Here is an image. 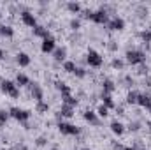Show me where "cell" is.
<instances>
[{
    "instance_id": "17",
    "label": "cell",
    "mask_w": 151,
    "mask_h": 150,
    "mask_svg": "<svg viewBox=\"0 0 151 150\" xmlns=\"http://www.w3.org/2000/svg\"><path fill=\"white\" fill-rule=\"evenodd\" d=\"M114 90H116V83H114L111 78H106L102 81V94H111L113 95Z\"/></svg>"
},
{
    "instance_id": "12",
    "label": "cell",
    "mask_w": 151,
    "mask_h": 150,
    "mask_svg": "<svg viewBox=\"0 0 151 150\" xmlns=\"http://www.w3.org/2000/svg\"><path fill=\"white\" fill-rule=\"evenodd\" d=\"M53 58L56 64H63L67 60V48L65 46H60V48H55L53 51Z\"/></svg>"
},
{
    "instance_id": "9",
    "label": "cell",
    "mask_w": 151,
    "mask_h": 150,
    "mask_svg": "<svg viewBox=\"0 0 151 150\" xmlns=\"http://www.w3.org/2000/svg\"><path fill=\"white\" fill-rule=\"evenodd\" d=\"M109 20H111V16H109L106 11H102V9L93 11V16H91V21H93V23H97V25H107Z\"/></svg>"
},
{
    "instance_id": "15",
    "label": "cell",
    "mask_w": 151,
    "mask_h": 150,
    "mask_svg": "<svg viewBox=\"0 0 151 150\" xmlns=\"http://www.w3.org/2000/svg\"><path fill=\"white\" fill-rule=\"evenodd\" d=\"M30 62H32V58H30V55H28V53L19 51V53L16 55V64H18L19 67H28V66H30Z\"/></svg>"
},
{
    "instance_id": "38",
    "label": "cell",
    "mask_w": 151,
    "mask_h": 150,
    "mask_svg": "<svg viewBox=\"0 0 151 150\" xmlns=\"http://www.w3.org/2000/svg\"><path fill=\"white\" fill-rule=\"evenodd\" d=\"M7 150H30L25 143H16V145H12L11 149H7Z\"/></svg>"
},
{
    "instance_id": "6",
    "label": "cell",
    "mask_w": 151,
    "mask_h": 150,
    "mask_svg": "<svg viewBox=\"0 0 151 150\" xmlns=\"http://www.w3.org/2000/svg\"><path fill=\"white\" fill-rule=\"evenodd\" d=\"M28 90H30V97L39 103V101H42L44 99V90H42V87L39 85L37 81H30L28 83Z\"/></svg>"
},
{
    "instance_id": "16",
    "label": "cell",
    "mask_w": 151,
    "mask_h": 150,
    "mask_svg": "<svg viewBox=\"0 0 151 150\" xmlns=\"http://www.w3.org/2000/svg\"><path fill=\"white\" fill-rule=\"evenodd\" d=\"M32 32H34V36L35 37H40L42 41L47 37H51V34H49V28L47 27H44V25H37L35 28H32Z\"/></svg>"
},
{
    "instance_id": "35",
    "label": "cell",
    "mask_w": 151,
    "mask_h": 150,
    "mask_svg": "<svg viewBox=\"0 0 151 150\" xmlns=\"http://www.w3.org/2000/svg\"><path fill=\"white\" fill-rule=\"evenodd\" d=\"M47 145V138L46 136H37L35 138V147H46Z\"/></svg>"
},
{
    "instance_id": "50",
    "label": "cell",
    "mask_w": 151,
    "mask_h": 150,
    "mask_svg": "<svg viewBox=\"0 0 151 150\" xmlns=\"http://www.w3.org/2000/svg\"><path fill=\"white\" fill-rule=\"evenodd\" d=\"M150 115H151V110H150Z\"/></svg>"
},
{
    "instance_id": "46",
    "label": "cell",
    "mask_w": 151,
    "mask_h": 150,
    "mask_svg": "<svg viewBox=\"0 0 151 150\" xmlns=\"http://www.w3.org/2000/svg\"><path fill=\"white\" fill-rule=\"evenodd\" d=\"M2 16H4V12H2V11H0V18H2Z\"/></svg>"
},
{
    "instance_id": "29",
    "label": "cell",
    "mask_w": 151,
    "mask_h": 150,
    "mask_svg": "<svg viewBox=\"0 0 151 150\" xmlns=\"http://www.w3.org/2000/svg\"><path fill=\"white\" fill-rule=\"evenodd\" d=\"M35 111L40 113V115H46L49 111V104L44 103V101H39V103H35Z\"/></svg>"
},
{
    "instance_id": "7",
    "label": "cell",
    "mask_w": 151,
    "mask_h": 150,
    "mask_svg": "<svg viewBox=\"0 0 151 150\" xmlns=\"http://www.w3.org/2000/svg\"><path fill=\"white\" fill-rule=\"evenodd\" d=\"M107 30H113V32H121L125 30V20L119 18V16H113L109 21H107Z\"/></svg>"
},
{
    "instance_id": "8",
    "label": "cell",
    "mask_w": 151,
    "mask_h": 150,
    "mask_svg": "<svg viewBox=\"0 0 151 150\" xmlns=\"http://www.w3.org/2000/svg\"><path fill=\"white\" fill-rule=\"evenodd\" d=\"M19 16H21V21H23L27 27H30V28H35V27H37V18H35V14H34L30 9H28V11H21Z\"/></svg>"
},
{
    "instance_id": "31",
    "label": "cell",
    "mask_w": 151,
    "mask_h": 150,
    "mask_svg": "<svg viewBox=\"0 0 151 150\" xmlns=\"http://www.w3.org/2000/svg\"><path fill=\"white\" fill-rule=\"evenodd\" d=\"M69 27H70V30H72V32L81 30V18H72V20L69 21Z\"/></svg>"
},
{
    "instance_id": "20",
    "label": "cell",
    "mask_w": 151,
    "mask_h": 150,
    "mask_svg": "<svg viewBox=\"0 0 151 150\" xmlns=\"http://www.w3.org/2000/svg\"><path fill=\"white\" fill-rule=\"evenodd\" d=\"M100 99H102V104H104L107 110H114V108H116V104H114L111 94H100Z\"/></svg>"
},
{
    "instance_id": "39",
    "label": "cell",
    "mask_w": 151,
    "mask_h": 150,
    "mask_svg": "<svg viewBox=\"0 0 151 150\" xmlns=\"http://www.w3.org/2000/svg\"><path fill=\"white\" fill-rule=\"evenodd\" d=\"M107 50L109 51H118V42L116 41H109L107 42Z\"/></svg>"
},
{
    "instance_id": "28",
    "label": "cell",
    "mask_w": 151,
    "mask_h": 150,
    "mask_svg": "<svg viewBox=\"0 0 151 150\" xmlns=\"http://www.w3.org/2000/svg\"><path fill=\"white\" fill-rule=\"evenodd\" d=\"M62 104H67V106H70V108H76L77 104H79V101L72 97V95H63L62 97Z\"/></svg>"
},
{
    "instance_id": "49",
    "label": "cell",
    "mask_w": 151,
    "mask_h": 150,
    "mask_svg": "<svg viewBox=\"0 0 151 150\" xmlns=\"http://www.w3.org/2000/svg\"><path fill=\"white\" fill-rule=\"evenodd\" d=\"M150 34H151V27H150Z\"/></svg>"
},
{
    "instance_id": "47",
    "label": "cell",
    "mask_w": 151,
    "mask_h": 150,
    "mask_svg": "<svg viewBox=\"0 0 151 150\" xmlns=\"http://www.w3.org/2000/svg\"><path fill=\"white\" fill-rule=\"evenodd\" d=\"M49 150H60V149H49Z\"/></svg>"
},
{
    "instance_id": "2",
    "label": "cell",
    "mask_w": 151,
    "mask_h": 150,
    "mask_svg": "<svg viewBox=\"0 0 151 150\" xmlns=\"http://www.w3.org/2000/svg\"><path fill=\"white\" fill-rule=\"evenodd\" d=\"M0 90H2V94L9 95L11 99H19V88L11 79H2L0 81Z\"/></svg>"
},
{
    "instance_id": "41",
    "label": "cell",
    "mask_w": 151,
    "mask_h": 150,
    "mask_svg": "<svg viewBox=\"0 0 151 150\" xmlns=\"http://www.w3.org/2000/svg\"><path fill=\"white\" fill-rule=\"evenodd\" d=\"M125 83H127V87H132L134 85V78L132 76H125Z\"/></svg>"
},
{
    "instance_id": "11",
    "label": "cell",
    "mask_w": 151,
    "mask_h": 150,
    "mask_svg": "<svg viewBox=\"0 0 151 150\" xmlns=\"http://www.w3.org/2000/svg\"><path fill=\"white\" fill-rule=\"evenodd\" d=\"M55 48H56V41H55L53 36L47 37V39H44L42 44H40V51H42V53H53Z\"/></svg>"
},
{
    "instance_id": "53",
    "label": "cell",
    "mask_w": 151,
    "mask_h": 150,
    "mask_svg": "<svg viewBox=\"0 0 151 150\" xmlns=\"http://www.w3.org/2000/svg\"><path fill=\"white\" fill-rule=\"evenodd\" d=\"M74 150H76V149H74Z\"/></svg>"
},
{
    "instance_id": "44",
    "label": "cell",
    "mask_w": 151,
    "mask_h": 150,
    "mask_svg": "<svg viewBox=\"0 0 151 150\" xmlns=\"http://www.w3.org/2000/svg\"><path fill=\"white\" fill-rule=\"evenodd\" d=\"M146 127H148V131H151V120H148V122H146Z\"/></svg>"
},
{
    "instance_id": "26",
    "label": "cell",
    "mask_w": 151,
    "mask_h": 150,
    "mask_svg": "<svg viewBox=\"0 0 151 150\" xmlns=\"http://www.w3.org/2000/svg\"><path fill=\"white\" fill-rule=\"evenodd\" d=\"M62 67H63V71L65 73H69V74H74V71H76V62L74 60H65L63 64H62Z\"/></svg>"
},
{
    "instance_id": "22",
    "label": "cell",
    "mask_w": 151,
    "mask_h": 150,
    "mask_svg": "<svg viewBox=\"0 0 151 150\" xmlns=\"http://www.w3.org/2000/svg\"><path fill=\"white\" fill-rule=\"evenodd\" d=\"M139 94L141 92H137V90H128V94H127V104L135 106L137 104V99H139Z\"/></svg>"
},
{
    "instance_id": "5",
    "label": "cell",
    "mask_w": 151,
    "mask_h": 150,
    "mask_svg": "<svg viewBox=\"0 0 151 150\" xmlns=\"http://www.w3.org/2000/svg\"><path fill=\"white\" fill-rule=\"evenodd\" d=\"M9 115H11V118L18 120L19 124H25V122H28V118L32 117V111L21 110V108H18V106H12V108H9Z\"/></svg>"
},
{
    "instance_id": "45",
    "label": "cell",
    "mask_w": 151,
    "mask_h": 150,
    "mask_svg": "<svg viewBox=\"0 0 151 150\" xmlns=\"http://www.w3.org/2000/svg\"><path fill=\"white\" fill-rule=\"evenodd\" d=\"M123 150H137V149H135V147H125Z\"/></svg>"
},
{
    "instance_id": "27",
    "label": "cell",
    "mask_w": 151,
    "mask_h": 150,
    "mask_svg": "<svg viewBox=\"0 0 151 150\" xmlns=\"http://www.w3.org/2000/svg\"><path fill=\"white\" fill-rule=\"evenodd\" d=\"M125 64H127V62H125L123 58H113V60H111V67H113L114 71H123V69H125Z\"/></svg>"
},
{
    "instance_id": "42",
    "label": "cell",
    "mask_w": 151,
    "mask_h": 150,
    "mask_svg": "<svg viewBox=\"0 0 151 150\" xmlns=\"http://www.w3.org/2000/svg\"><path fill=\"white\" fill-rule=\"evenodd\" d=\"M114 110H116V113H118V115H125V108H123V106H116Z\"/></svg>"
},
{
    "instance_id": "25",
    "label": "cell",
    "mask_w": 151,
    "mask_h": 150,
    "mask_svg": "<svg viewBox=\"0 0 151 150\" xmlns=\"http://www.w3.org/2000/svg\"><path fill=\"white\" fill-rule=\"evenodd\" d=\"M141 127H142V122H141V120H130L128 125H127V129H128L130 133H139Z\"/></svg>"
},
{
    "instance_id": "40",
    "label": "cell",
    "mask_w": 151,
    "mask_h": 150,
    "mask_svg": "<svg viewBox=\"0 0 151 150\" xmlns=\"http://www.w3.org/2000/svg\"><path fill=\"white\" fill-rule=\"evenodd\" d=\"M142 83H144V87H148V88H151V76H144V79H142Z\"/></svg>"
},
{
    "instance_id": "33",
    "label": "cell",
    "mask_w": 151,
    "mask_h": 150,
    "mask_svg": "<svg viewBox=\"0 0 151 150\" xmlns=\"http://www.w3.org/2000/svg\"><path fill=\"white\" fill-rule=\"evenodd\" d=\"M11 118L9 110H0V125H5V122Z\"/></svg>"
},
{
    "instance_id": "34",
    "label": "cell",
    "mask_w": 151,
    "mask_h": 150,
    "mask_svg": "<svg viewBox=\"0 0 151 150\" xmlns=\"http://www.w3.org/2000/svg\"><path fill=\"white\" fill-rule=\"evenodd\" d=\"M74 76L76 78H79V79H83V78H86V69L84 67H76V71H74Z\"/></svg>"
},
{
    "instance_id": "21",
    "label": "cell",
    "mask_w": 151,
    "mask_h": 150,
    "mask_svg": "<svg viewBox=\"0 0 151 150\" xmlns=\"http://www.w3.org/2000/svg\"><path fill=\"white\" fill-rule=\"evenodd\" d=\"M14 83H16L18 88H19V87H28L30 78H28L27 74H23V73H18V74H16V79H14Z\"/></svg>"
},
{
    "instance_id": "18",
    "label": "cell",
    "mask_w": 151,
    "mask_h": 150,
    "mask_svg": "<svg viewBox=\"0 0 151 150\" xmlns=\"http://www.w3.org/2000/svg\"><path fill=\"white\" fill-rule=\"evenodd\" d=\"M0 37L12 39V37H14V28H12L11 25H5V23H0Z\"/></svg>"
},
{
    "instance_id": "10",
    "label": "cell",
    "mask_w": 151,
    "mask_h": 150,
    "mask_svg": "<svg viewBox=\"0 0 151 150\" xmlns=\"http://www.w3.org/2000/svg\"><path fill=\"white\" fill-rule=\"evenodd\" d=\"M83 118L90 124V125H93V127H97V125H100V118H99V115L95 111H91V110H86V111H83Z\"/></svg>"
},
{
    "instance_id": "52",
    "label": "cell",
    "mask_w": 151,
    "mask_h": 150,
    "mask_svg": "<svg viewBox=\"0 0 151 150\" xmlns=\"http://www.w3.org/2000/svg\"><path fill=\"white\" fill-rule=\"evenodd\" d=\"M0 39H2V37H0Z\"/></svg>"
},
{
    "instance_id": "24",
    "label": "cell",
    "mask_w": 151,
    "mask_h": 150,
    "mask_svg": "<svg viewBox=\"0 0 151 150\" xmlns=\"http://www.w3.org/2000/svg\"><path fill=\"white\" fill-rule=\"evenodd\" d=\"M135 14H137V18H141V20H146L148 18V14H150V11H148V7L146 5H137L135 7Z\"/></svg>"
},
{
    "instance_id": "51",
    "label": "cell",
    "mask_w": 151,
    "mask_h": 150,
    "mask_svg": "<svg viewBox=\"0 0 151 150\" xmlns=\"http://www.w3.org/2000/svg\"><path fill=\"white\" fill-rule=\"evenodd\" d=\"M142 150H146V149H142Z\"/></svg>"
},
{
    "instance_id": "43",
    "label": "cell",
    "mask_w": 151,
    "mask_h": 150,
    "mask_svg": "<svg viewBox=\"0 0 151 150\" xmlns=\"http://www.w3.org/2000/svg\"><path fill=\"white\" fill-rule=\"evenodd\" d=\"M4 58H5V51L0 48V60H4Z\"/></svg>"
},
{
    "instance_id": "3",
    "label": "cell",
    "mask_w": 151,
    "mask_h": 150,
    "mask_svg": "<svg viewBox=\"0 0 151 150\" xmlns=\"http://www.w3.org/2000/svg\"><path fill=\"white\" fill-rule=\"evenodd\" d=\"M86 64H88L90 67H95V69H99V67H102V64H104V58H102V55H100L97 50L90 48V50H88V53H86Z\"/></svg>"
},
{
    "instance_id": "1",
    "label": "cell",
    "mask_w": 151,
    "mask_h": 150,
    "mask_svg": "<svg viewBox=\"0 0 151 150\" xmlns=\"http://www.w3.org/2000/svg\"><path fill=\"white\" fill-rule=\"evenodd\" d=\"M125 62L130 64V66H142V64H146V53H144L142 50H137V48L127 50V53H125Z\"/></svg>"
},
{
    "instance_id": "19",
    "label": "cell",
    "mask_w": 151,
    "mask_h": 150,
    "mask_svg": "<svg viewBox=\"0 0 151 150\" xmlns=\"http://www.w3.org/2000/svg\"><path fill=\"white\" fill-rule=\"evenodd\" d=\"M55 88L62 94V97H63V95H70V92H72L70 87H69L67 83H63V81H55Z\"/></svg>"
},
{
    "instance_id": "48",
    "label": "cell",
    "mask_w": 151,
    "mask_h": 150,
    "mask_svg": "<svg viewBox=\"0 0 151 150\" xmlns=\"http://www.w3.org/2000/svg\"><path fill=\"white\" fill-rule=\"evenodd\" d=\"M81 150H91V149H81Z\"/></svg>"
},
{
    "instance_id": "32",
    "label": "cell",
    "mask_w": 151,
    "mask_h": 150,
    "mask_svg": "<svg viewBox=\"0 0 151 150\" xmlns=\"http://www.w3.org/2000/svg\"><path fill=\"white\" fill-rule=\"evenodd\" d=\"M95 113L99 115V118H106V117L109 115V110H107V108H106L104 104H100V106L97 108V111H95Z\"/></svg>"
},
{
    "instance_id": "37",
    "label": "cell",
    "mask_w": 151,
    "mask_h": 150,
    "mask_svg": "<svg viewBox=\"0 0 151 150\" xmlns=\"http://www.w3.org/2000/svg\"><path fill=\"white\" fill-rule=\"evenodd\" d=\"M137 74H139V76H148V66H146V64L139 66V69H137Z\"/></svg>"
},
{
    "instance_id": "36",
    "label": "cell",
    "mask_w": 151,
    "mask_h": 150,
    "mask_svg": "<svg viewBox=\"0 0 151 150\" xmlns=\"http://www.w3.org/2000/svg\"><path fill=\"white\" fill-rule=\"evenodd\" d=\"M79 14H81V18H84V20H91V16H93V11H91V9H83Z\"/></svg>"
},
{
    "instance_id": "4",
    "label": "cell",
    "mask_w": 151,
    "mask_h": 150,
    "mask_svg": "<svg viewBox=\"0 0 151 150\" xmlns=\"http://www.w3.org/2000/svg\"><path fill=\"white\" fill-rule=\"evenodd\" d=\"M56 127H58V131H60L62 134H65V136H79V133H81V129H79L77 125L70 124V122H65V120L58 122Z\"/></svg>"
},
{
    "instance_id": "14",
    "label": "cell",
    "mask_w": 151,
    "mask_h": 150,
    "mask_svg": "<svg viewBox=\"0 0 151 150\" xmlns=\"http://www.w3.org/2000/svg\"><path fill=\"white\" fill-rule=\"evenodd\" d=\"M137 106H141V108H146V110L150 111V110H151V92L139 94V99H137Z\"/></svg>"
},
{
    "instance_id": "30",
    "label": "cell",
    "mask_w": 151,
    "mask_h": 150,
    "mask_svg": "<svg viewBox=\"0 0 151 150\" xmlns=\"http://www.w3.org/2000/svg\"><path fill=\"white\" fill-rule=\"evenodd\" d=\"M137 36H139V37H141V41L144 42V46H148V44L151 42V34H150V28H148V30H141V32H139Z\"/></svg>"
},
{
    "instance_id": "23",
    "label": "cell",
    "mask_w": 151,
    "mask_h": 150,
    "mask_svg": "<svg viewBox=\"0 0 151 150\" xmlns=\"http://www.w3.org/2000/svg\"><path fill=\"white\" fill-rule=\"evenodd\" d=\"M65 7H67V11H69V12H72V14H79V12L83 11V7H81V4H79V2H67V4H65Z\"/></svg>"
},
{
    "instance_id": "13",
    "label": "cell",
    "mask_w": 151,
    "mask_h": 150,
    "mask_svg": "<svg viewBox=\"0 0 151 150\" xmlns=\"http://www.w3.org/2000/svg\"><path fill=\"white\" fill-rule=\"evenodd\" d=\"M109 127H111V133L116 134V136H123L125 131H127V125H125L123 122H119V120H113V122L109 124Z\"/></svg>"
}]
</instances>
